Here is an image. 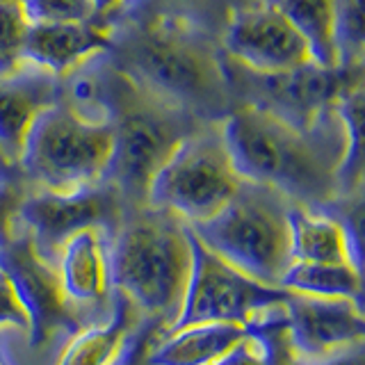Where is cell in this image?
<instances>
[{"label":"cell","mask_w":365,"mask_h":365,"mask_svg":"<svg viewBox=\"0 0 365 365\" xmlns=\"http://www.w3.org/2000/svg\"><path fill=\"white\" fill-rule=\"evenodd\" d=\"M281 329L297 361L304 365L327 363L361 347L365 336L363 304L288 292L281 306Z\"/></svg>","instance_id":"12"},{"label":"cell","mask_w":365,"mask_h":365,"mask_svg":"<svg viewBox=\"0 0 365 365\" xmlns=\"http://www.w3.org/2000/svg\"><path fill=\"white\" fill-rule=\"evenodd\" d=\"M281 288L315 299H347L363 304L361 267L338 262H290Z\"/></svg>","instance_id":"20"},{"label":"cell","mask_w":365,"mask_h":365,"mask_svg":"<svg viewBox=\"0 0 365 365\" xmlns=\"http://www.w3.org/2000/svg\"><path fill=\"white\" fill-rule=\"evenodd\" d=\"M220 46L233 62L260 73L288 71L313 60L302 34L267 0L231 9L220 34Z\"/></svg>","instance_id":"11"},{"label":"cell","mask_w":365,"mask_h":365,"mask_svg":"<svg viewBox=\"0 0 365 365\" xmlns=\"http://www.w3.org/2000/svg\"><path fill=\"white\" fill-rule=\"evenodd\" d=\"M290 222V262H338L361 267V249L349 224L327 210L292 203Z\"/></svg>","instance_id":"17"},{"label":"cell","mask_w":365,"mask_h":365,"mask_svg":"<svg viewBox=\"0 0 365 365\" xmlns=\"http://www.w3.org/2000/svg\"><path fill=\"white\" fill-rule=\"evenodd\" d=\"M3 269L21 297L30 317V340L46 342L57 331L76 327V313L62 297L55 265L39 256L30 237L16 226L14 237L0 247Z\"/></svg>","instance_id":"13"},{"label":"cell","mask_w":365,"mask_h":365,"mask_svg":"<svg viewBox=\"0 0 365 365\" xmlns=\"http://www.w3.org/2000/svg\"><path fill=\"white\" fill-rule=\"evenodd\" d=\"M96 3V9H98V23H112L114 19H117L121 11L128 7L130 0H94Z\"/></svg>","instance_id":"29"},{"label":"cell","mask_w":365,"mask_h":365,"mask_svg":"<svg viewBox=\"0 0 365 365\" xmlns=\"http://www.w3.org/2000/svg\"><path fill=\"white\" fill-rule=\"evenodd\" d=\"M290 205L292 201L281 192L242 180L220 212L187 228L228 265L272 288H281L290 265Z\"/></svg>","instance_id":"5"},{"label":"cell","mask_w":365,"mask_h":365,"mask_svg":"<svg viewBox=\"0 0 365 365\" xmlns=\"http://www.w3.org/2000/svg\"><path fill=\"white\" fill-rule=\"evenodd\" d=\"M125 212L121 194L110 182L71 192L28 187L19 203L16 226L30 237L39 256L53 262L60 247L76 233L103 228L114 235Z\"/></svg>","instance_id":"10"},{"label":"cell","mask_w":365,"mask_h":365,"mask_svg":"<svg viewBox=\"0 0 365 365\" xmlns=\"http://www.w3.org/2000/svg\"><path fill=\"white\" fill-rule=\"evenodd\" d=\"M106 110L112 125V155L106 182L117 187L125 208H144L148 182L155 171L187 135L208 121L137 89L108 62Z\"/></svg>","instance_id":"4"},{"label":"cell","mask_w":365,"mask_h":365,"mask_svg":"<svg viewBox=\"0 0 365 365\" xmlns=\"http://www.w3.org/2000/svg\"><path fill=\"white\" fill-rule=\"evenodd\" d=\"M3 327H14L30 334V317L26 306H23L14 283L0 269V329Z\"/></svg>","instance_id":"27"},{"label":"cell","mask_w":365,"mask_h":365,"mask_svg":"<svg viewBox=\"0 0 365 365\" xmlns=\"http://www.w3.org/2000/svg\"><path fill=\"white\" fill-rule=\"evenodd\" d=\"M247 3H254V0H130L128 7L114 21L174 19L220 37L231 9Z\"/></svg>","instance_id":"21"},{"label":"cell","mask_w":365,"mask_h":365,"mask_svg":"<svg viewBox=\"0 0 365 365\" xmlns=\"http://www.w3.org/2000/svg\"><path fill=\"white\" fill-rule=\"evenodd\" d=\"M249 334L240 324H194L165 334L148 351L146 365H212Z\"/></svg>","instance_id":"18"},{"label":"cell","mask_w":365,"mask_h":365,"mask_svg":"<svg viewBox=\"0 0 365 365\" xmlns=\"http://www.w3.org/2000/svg\"><path fill=\"white\" fill-rule=\"evenodd\" d=\"M26 190L28 185L21 176L0 182V247H5L16 233V212Z\"/></svg>","instance_id":"26"},{"label":"cell","mask_w":365,"mask_h":365,"mask_svg":"<svg viewBox=\"0 0 365 365\" xmlns=\"http://www.w3.org/2000/svg\"><path fill=\"white\" fill-rule=\"evenodd\" d=\"M212 365H269L267 347L256 331L249 329V334L228 349L224 356L217 359Z\"/></svg>","instance_id":"28"},{"label":"cell","mask_w":365,"mask_h":365,"mask_svg":"<svg viewBox=\"0 0 365 365\" xmlns=\"http://www.w3.org/2000/svg\"><path fill=\"white\" fill-rule=\"evenodd\" d=\"M28 26L23 3L0 0V76L14 73L23 64V41Z\"/></svg>","instance_id":"24"},{"label":"cell","mask_w":365,"mask_h":365,"mask_svg":"<svg viewBox=\"0 0 365 365\" xmlns=\"http://www.w3.org/2000/svg\"><path fill=\"white\" fill-rule=\"evenodd\" d=\"M0 365H7V363H5V359H3V354H0Z\"/></svg>","instance_id":"32"},{"label":"cell","mask_w":365,"mask_h":365,"mask_svg":"<svg viewBox=\"0 0 365 365\" xmlns=\"http://www.w3.org/2000/svg\"><path fill=\"white\" fill-rule=\"evenodd\" d=\"M222 66L233 108L260 110L294 128L313 125L319 114L363 83V68H331L313 60L288 71L260 73L222 53Z\"/></svg>","instance_id":"8"},{"label":"cell","mask_w":365,"mask_h":365,"mask_svg":"<svg viewBox=\"0 0 365 365\" xmlns=\"http://www.w3.org/2000/svg\"><path fill=\"white\" fill-rule=\"evenodd\" d=\"M112 233L87 228L60 247L53 260L57 283L68 306H101L112 292L110 272Z\"/></svg>","instance_id":"15"},{"label":"cell","mask_w":365,"mask_h":365,"mask_svg":"<svg viewBox=\"0 0 365 365\" xmlns=\"http://www.w3.org/2000/svg\"><path fill=\"white\" fill-rule=\"evenodd\" d=\"M222 135L235 174L281 192L292 203L327 210L359 192L363 176V83L308 128L254 108H233Z\"/></svg>","instance_id":"1"},{"label":"cell","mask_w":365,"mask_h":365,"mask_svg":"<svg viewBox=\"0 0 365 365\" xmlns=\"http://www.w3.org/2000/svg\"><path fill=\"white\" fill-rule=\"evenodd\" d=\"M110 46L106 23H30L23 41V62L57 78L73 71Z\"/></svg>","instance_id":"16"},{"label":"cell","mask_w":365,"mask_h":365,"mask_svg":"<svg viewBox=\"0 0 365 365\" xmlns=\"http://www.w3.org/2000/svg\"><path fill=\"white\" fill-rule=\"evenodd\" d=\"M240 178L228 158L222 121L203 123L182 140L148 182L146 208L182 224L210 220L237 192Z\"/></svg>","instance_id":"7"},{"label":"cell","mask_w":365,"mask_h":365,"mask_svg":"<svg viewBox=\"0 0 365 365\" xmlns=\"http://www.w3.org/2000/svg\"><path fill=\"white\" fill-rule=\"evenodd\" d=\"M192 269L190 228L176 217L153 208L125 212L112 235V288L128 299L135 311L174 324L185 297Z\"/></svg>","instance_id":"3"},{"label":"cell","mask_w":365,"mask_h":365,"mask_svg":"<svg viewBox=\"0 0 365 365\" xmlns=\"http://www.w3.org/2000/svg\"><path fill=\"white\" fill-rule=\"evenodd\" d=\"M11 3H23V0H11Z\"/></svg>","instance_id":"33"},{"label":"cell","mask_w":365,"mask_h":365,"mask_svg":"<svg viewBox=\"0 0 365 365\" xmlns=\"http://www.w3.org/2000/svg\"><path fill=\"white\" fill-rule=\"evenodd\" d=\"M106 62L137 89L201 121L233 110L217 34L174 19L110 23Z\"/></svg>","instance_id":"2"},{"label":"cell","mask_w":365,"mask_h":365,"mask_svg":"<svg viewBox=\"0 0 365 365\" xmlns=\"http://www.w3.org/2000/svg\"><path fill=\"white\" fill-rule=\"evenodd\" d=\"M0 169H3V171H9V174H19V171H16V169H11V167H7V165H5V160H3V155H0Z\"/></svg>","instance_id":"31"},{"label":"cell","mask_w":365,"mask_h":365,"mask_svg":"<svg viewBox=\"0 0 365 365\" xmlns=\"http://www.w3.org/2000/svg\"><path fill=\"white\" fill-rule=\"evenodd\" d=\"M57 101L60 78L39 66L23 62L14 73L0 76V155L7 167L16 169L32 123Z\"/></svg>","instance_id":"14"},{"label":"cell","mask_w":365,"mask_h":365,"mask_svg":"<svg viewBox=\"0 0 365 365\" xmlns=\"http://www.w3.org/2000/svg\"><path fill=\"white\" fill-rule=\"evenodd\" d=\"M28 23H94L98 9L94 0H23Z\"/></svg>","instance_id":"25"},{"label":"cell","mask_w":365,"mask_h":365,"mask_svg":"<svg viewBox=\"0 0 365 365\" xmlns=\"http://www.w3.org/2000/svg\"><path fill=\"white\" fill-rule=\"evenodd\" d=\"M192 240V269L180 311L165 334L194 324H240L251 329L256 319L279 311L288 290L272 288Z\"/></svg>","instance_id":"9"},{"label":"cell","mask_w":365,"mask_h":365,"mask_svg":"<svg viewBox=\"0 0 365 365\" xmlns=\"http://www.w3.org/2000/svg\"><path fill=\"white\" fill-rule=\"evenodd\" d=\"M135 306L117 294L112 317L87 327L68 340L57 365H117L133 338Z\"/></svg>","instance_id":"19"},{"label":"cell","mask_w":365,"mask_h":365,"mask_svg":"<svg viewBox=\"0 0 365 365\" xmlns=\"http://www.w3.org/2000/svg\"><path fill=\"white\" fill-rule=\"evenodd\" d=\"M11 178H19V174H9V171H3V169H0V182L11 180Z\"/></svg>","instance_id":"30"},{"label":"cell","mask_w":365,"mask_h":365,"mask_svg":"<svg viewBox=\"0 0 365 365\" xmlns=\"http://www.w3.org/2000/svg\"><path fill=\"white\" fill-rule=\"evenodd\" d=\"M110 155V121L83 119L57 101L32 123L16 169L28 187L71 192L106 182Z\"/></svg>","instance_id":"6"},{"label":"cell","mask_w":365,"mask_h":365,"mask_svg":"<svg viewBox=\"0 0 365 365\" xmlns=\"http://www.w3.org/2000/svg\"><path fill=\"white\" fill-rule=\"evenodd\" d=\"M331 41H334L336 66L363 68V57H365L363 0H334L331 3Z\"/></svg>","instance_id":"23"},{"label":"cell","mask_w":365,"mask_h":365,"mask_svg":"<svg viewBox=\"0 0 365 365\" xmlns=\"http://www.w3.org/2000/svg\"><path fill=\"white\" fill-rule=\"evenodd\" d=\"M288 19L302 34L313 62L336 66L334 41H331V3L334 0H267Z\"/></svg>","instance_id":"22"}]
</instances>
